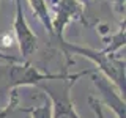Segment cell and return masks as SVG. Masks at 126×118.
<instances>
[{"mask_svg": "<svg viewBox=\"0 0 126 118\" xmlns=\"http://www.w3.org/2000/svg\"><path fill=\"white\" fill-rule=\"evenodd\" d=\"M60 47L68 58V63H71V55H80V57H85L90 61H93L96 66V71H99L125 96V57H120L118 54H109L104 49L96 50L92 47L71 44L66 39L60 41Z\"/></svg>", "mask_w": 126, "mask_h": 118, "instance_id": "obj_1", "label": "cell"}, {"mask_svg": "<svg viewBox=\"0 0 126 118\" xmlns=\"http://www.w3.org/2000/svg\"><path fill=\"white\" fill-rule=\"evenodd\" d=\"M96 69L80 71L76 74H69L66 68L62 73H43L38 68H35L30 61H19L10 65V88L17 90L21 87H38L39 84H46L50 80H79L80 77L93 74Z\"/></svg>", "mask_w": 126, "mask_h": 118, "instance_id": "obj_2", "label": "cell"}, {"mask_svg": "<svg viewBox=\"0 0 126 118\" xmlns=\"http://www.w3.org/2000/svg\"><path fill=\"white\" fill-rule=\"evenodd\" d=\"M74 85V80H63V87L55 88L47 84H39L38 88H41L52 104V118H80L74 107V101L71 98V88Z\"/></svg>", "mask_w": 126, "mask_h": 118, "instance_id": "obj_3", "label": "cell"}, {"mask_svg": "<svg viewBox=\"0 0 126 118\" xmlns=\"http://www.w3.org/2000/svg\"><path fill=\"white\" fill-rule=\"evenodd\" d=\"M13 31H14L16 41L19 44L21 58L24 61H30V57L38 49V36L30 29L29 22L25 19L22 0H16V14H14V21H13Z\"/></svg>", "mask_w": 126, "mask_h": 118, "instance_id": "obj_4", "label": "cell"}, {"mask_svg": "<svg viewBox=\"0 0 126 118\" xmlns=\"http://www.w3.org/2000/svg\"><path fill=\"white\" fill-rule=\"evenodd\" d=\"M84 6L79 0H57V11L52 17V35L58 43L65 39V29L71 22L82 21Z\"/></svg>", "mask_w": 126, "mask_h": 118, "instance_id": "obj_5", "label": "cell"}, {"mask_svg": "<svg viewBox=\"0 0 126 118\" xmlns=\"http://www.w3.org/2000/svg\"><path fill=\"white\" fill-rule=\"evenodd\" d=\"M93 84L96 85V88L102 93V105H107L109 109H112V112L115 113L117 118H125L126 117V107H125V96L121 94L115 87H110V82L104 76H99L98 71L93 73Z\"/></svg>", "mask_w": 126, "mask_h": 118, "instance_id": "obj_6", "label": "cell"}, {"mask_svg": "<svg viewBox=\"0 0 126 118\" xmlns=\"http://www.w3.org/2000/svg\"><path fill=\"white\" fill-rule=\"evenodd\" d=\"M32 8V13L35 14V17H38V21L44 25L46 31L49 35H52V16L49 13L46 0H27Z\"/></svg>", "mask_w": 126, "mask_h": 118, "instance_id": "obj_7", "label": "cell"}, {"mask_svg": "<svg viewBox=\"0 0 126 118\" xmlns=\"http://www.w3.org/2000/svg\"><path fill=\"white\" fill-rule=\"evenodd\" d=\"M22 110L29 113L30 118H52V104H50L49 99L39 105H33V107L22 109Z\"/></svg>", "mask_w": 126, "mask_h": 118, "instance_id": "obj_8", "label": "cell"}, {"mask_svg": "<svg viewBox=\"0 0 126 118\" xmlns=\"http://www.w3.org/2000/svg\"><path fill=\"white\" fill-rule=\"evenodd\" d=\"M17 104H19V93H17V90H11L8 104L0 107V118H14L13 112L17 107Z\"/></svg>", "mask_w": 126, "mask_h": 118, "instance_id": "obj_9", "label": "cell"}, {"mask_svg": "<svg viewBox=\"0 0 126 118\" xmlns=\"http://www.w3.org/2000/svg\"><path fill=\"white\" fill-rule=\"evenodd\" d=\"M88 105H90V109L93 110V113H94L96 118H106V115H104V105H102V102L98 99V98L90 96L88 98Z\"/></svg>", "mask_w": 126, "mask_h": 118, "instance_id": "obj_10", "label": "cell"}, {"mask_svg": "<svg viewBox=\"0 0 126 118\" xmlns=\"http://www.w3.org/2000/svg\"><path fill=\"white\" fill-rule=\"evenodd\" d=\"M110 2H112V6L118 13V16L125 19V0H110Z\"/></svg>", "mask_w": 126, "mask_h": 118, "instance_id": "obj_11", "label": "cell"}, {"mask_svg": "<svg viewBox=\"0 0 126 118\" xmlns=\"http://www.w3.org/2000/svg\"><path fill=\"white\" fill-rule=\"evenodd\" d=\"M0 61H8V63H19V61H24L21 57H13V55H6V54H2L0 52Z\"/></svg>", "mask_w": 126, "mask_h": 118, "instance_id": "obj_12", "label": "cell"}, {"mask_svg": "<svg viewBox=\"0 0 126 118\" xmlns=\"http://www.w3.org/2000/svg\"><path fill=\"white\" fill-rule=\"evenodd\" d=\"M79 2L82 3V6H85V5H93L96 2H101V0H79Z\"/></svg>", "mask_w": 126, "mask_h": 118, "instance_id": "obj_13", "label": "cell"}]
</instances>
